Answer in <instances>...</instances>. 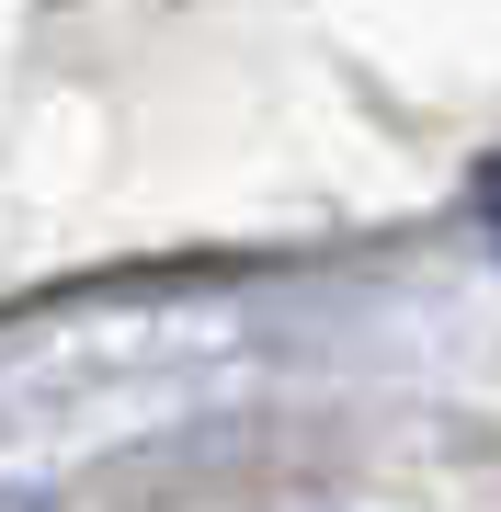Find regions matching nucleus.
<instances>
[{
	"instance_id": "1",
	"label": "nucleus",
	"mask_w": 501,
	"mask_h": 512,
	"mask_svg": "<svg viewBox=\"0 0 501 512\" xmlns=\"http://www.w3.org/2000/svg\"><path fill=\"white\" fill-rule=\"evenodd\" d=\"M479 217H490V239H501V160H479Z\"/></svg>"
}]
</instances>
